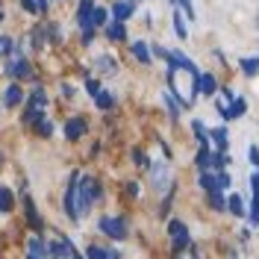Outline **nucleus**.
<instances>
[{"label":"nucleus","instance_id":"f257e3e1","mask_svg":"<svg viewBox=\"0 0 259 259\" xmlns=\"http://www.w3.org/2000/svg\"><path fill=\"white\" fill-rule=\"evenodd\" d=\"M97 197H100V186L92 177H80V183H77V212H80V218L89 215V209H92V203Z\"/></svg>","mask_w":259,"mask_h":259},{"label":"nucleus","instance_id":"f03ea898","mask_svg":"<svg viewBox=\"0 0 259 259\" xmlns=\"http://www.w3.org/2000/svg\"><path fill=\"white\" fill-rule=\"evenodd\" d=\"M97 227H100V233H106L112 242H124L130 233V227L124 218H118V215H103L100 221H97Z\"/></svg>","mask_w":259,"mask_h":259},{"label":"nucleus","instance_id":"7ed1b4c3","mask_svg":"<svg viewBox=\"0 0 259 259\" xmlns=\"http://www.w3.org/2000/svg\"><path fill=\"white\" fill-rule=\"evenodd\" d=\"M77 183H80V174L74 171L71 183H68V192H65V212H68L71 221H80V212H77Z\"/></svg>","mask_w":259,"mask_h":259},{"label":"nucleus","instance_id":"20e7f679","mask_svg":"<svg viewBox=\"0 0 259 259\" xmlns=\"http://www.w3.org/2000/svg\"><path fill=\"white\" fill-rule=\"evenodd\" d=\"M48 106V95L41 92V89H35L32 92V97H30V109H27V115H24V121H41V109Z\"/></svg>","mask_w":259,"mask_h":259},{"label":"nucleus","instance_id":"39448f33","mask_svg":"<svg viewBox=\"0 0 259 259\" xmlns=\"http://www.w3.org/2000/svg\"><path fill=\"white\" fill-rule=\"evenodd\" d=\"M168 233L174 236V250H186L192 244V236H189V230H186L183 221H168Z\"/></svg>","mask_w":259,"mask_h":259},{"label":"nucleus","instance_id":"423d86ee","mask_svg":"<svg viewBox=\"0 0 259 259\" xmlns=\"http://www.w3.org/2000/svg\"><path fill=\"white\" fill-rule=\"evenodd\" d=\"M6 74H9V77H21V80H27L32 71H30V62H27V59H24V56L18 53L15 59L6 65Z\"/></svg>","mask_w":259,"mask_h":259},{"label":"nucleus","instance_id":"0eeeda50","mask_svg":"<svg viewBox=\"0 0 259 259\" xmlns=\"http://www.w3.org/2000/svg\"><path fill=\"white\" fill-rule=\"evenodd\" d=\"M85 259H121V253L118 250H109V247H100V244H89Z\"/></svg>","mask_w":259,"mask_h":259},{"label":"nucleus","instance_id":"6e6552de","mask_svg":"<svg viewBox=\"0 0 259 259\" xmlns=\"http://www.w3.org/2000/svg\"><path fill=\"white\" fill-rule=\"evenodd\" d=\"M133 9H136V6H133L130 0H118V3H112V18L124 24V21H127V18L133 15Z\"/></svg>","mask_w":259,"mask_h":259},{"label":"nucleus","instance_id":"1a4fd4ad","mask_svg":"<svg viewBox=\"0 0 259 259\" xmlns=\"http://www.w3.org/2000/svg\"><path fill=\"white\" fill-rule=\"evenodd\" d=\"M197 92H203L206 97H212L215 92H218V82H215V77H212V74H200V77H197Z\"/></svg>","mask_w":259,"mask_h":259},{"label":"nucleus","instance_id":"9d476101","mask_svg":"<svg viewBox=\"0 0 259 259\" xmlns=\"http://www.w3.org/2000/svg\"><path fill=\"white\" fill-rule=\"evenodd\" d=\"M82 133H85V121H82V118H71V121L65 124V136H68L71 142H74V139H80Z\"/></svg>","mask_w":259,"mask_h":259},{"label":"nucleus","instance_id":"9b49d317","mask_svg":"<svg viewBox=\"0 0 259 259\" xmlns=\"http://www.w3.org/2000/svg\"><path fill=\"white\" fill-rule=\"evenodd\" d=\"M227 209L233 212L236 218H244V200H242V194H230V197H227Z\"/></svg>","mask_w":259,"mask_h":259},{"label":"nucleus","instance_id":"f8f14e48","mask_svg":"<svg viewBox=\"0 0 259 259\" xmlns=\"http://www.w3.org/2000/svg\"><path fill=\"white\" fill-rule=\"evenodd\" d=\"M212 165H215L212 150H209V147H200V153H197V168H200V171H209Z\"/></svg>","mask_w":259,"mask_h":259},{"label":"nucleus","instance_id":"ddd939ff","mask_svg":"<svg viewBox=\"0 0 259 259\" xmlns=\"http://www.w3.org/2000/svg\"><path fill=\"white\" fill-rule=\"evenodd\" d=\"M21 100H24V92H21L18 85H9L6 95H3V103H6V106H18Z\"/></svg>","mask_w":259,"mask_h":259},{"label":"nucleus","instance_id":"4468645a","mask_svg":"<svg viewBox=\"0 0 259 259\" xmlns=\"http://www.w3.org/2000/svg\"><path fill=\"white\" fill-rule=\"evenodd\" d=\"M30 256H35V259H45V256H50L48 244L41 242V239H30Z\"/></svg>","mask_w":259,"mask_h":259},{"label":"nucleus","instance_id":"2eb2a0df","mask_svg":"<svg viewBox=\"0 0 259 259\" xmlns=\"http://www.w3.org/2000/svg\"><path fill=\"white\" fill-rule=\"evenodd\" d=\"M150 174H153V186L162 192V189H165V183H168V171H165L162 165H153V168H150Z\"/></svg>","mask_w":259,"mask_h":259},{"label":"nucleus","instance_id":"dca6fc26","mask_svg":"<svg viewBox=\"0 0 259 259\" xmlns=\"http://www.w3.org/2000/svg\"><path fill=\"white\" fill-rule=\"evenodd\" d=\"M239 68H242L247 77H256L259 74V56H253V59H239Z\"/></svg>","mask_w":259,"mask_h":259},{"label":"nucleus","instance_id":"f3484780","mask_svg":"<svg viewBox=\"0 0 259 259\" xmlns=\"http://www.w3.org/2000/svg\"><path fill=\"white\" fill-rule=\"evenodd\" d=\"M12 206H15V197H12V192L0 186V212H12Z\"/></svg>","mask_w":259,"mask_h":259},{"label":"nucleus","instance_id":"a211bd4d","mask_svg":"<svg viewBox=\"0 0 259 259\" xmlns=\"http://www.w3.org/2000/svg\"><path fill=\"white\" fill-rule=\"evenodd\" d=\"M244 109H247V103H244L242 97H233V100H230V121H233V118H242Z\"/></svg>","mask_w":259,"mask_h":259},{"label":"nucleus","instance_id":"6ab92c4d","mask_svg":"<svg viewBox=\"0 0 259 259\" xmlns=\"http://www.w3.org/2000/svg\"><path fill=\"white\" fill-rule=\"evenodd\" d=\"M106 35H109L112 41H121V38H127V30H124V24H121V21H115V24H109Z\"/></svg>","mask_w":259,"mask_h":259},{"label":"nucleus","instance_id":"aec40b11","mask_svg":"<svg viewBox=\"0 0 259 259\" xmlns=\"http://www.w3.org/2000/svg\"><path fill=\"white\" fill-rule=\"evenodd\" d=\"M24 203H27V221H30V227H41V218H38V212H35V206H32V200L30 197H24Z\"/></svg>","mask_w":259,"mask_h":259},{"label":"nucleus","instance_id":"412c9836","mask_svg":"<svg viewBox=\"0 0 259 259\" xmlns=\"http://www.w3.org/2000/svg\"><path fill=\"white\" fill-rule=\"evenodd\" d=\"M133 56L142 59V62H150V48H147L145 41H136V45H133Z\"/></svg>","mask_w":259,"mask_h":259},{"label":"nucleus","instance_id":"4be33fe9","mask_svg":"<svg viewBox=\"0 0 259 259\" xmlns=\"http://www.w3.org/2000/svg\"><path fill=\"white\" fill-rule=\"evenodd\" d=\"M95 103L100 106V109H112V106H115V97L109 95V92H97V95H95Z\"/></svg>","mask_w":259,"mask_h":259},{"label":"nucleus","instance_id":"5701e85b","mask_svg":"<svg viewBox=\"0 0 259 259\" xmlns=\"http://www.w3.org/2000/svg\"><path fill=\"white\" fill-rule=\"evenodd\" d=\"M200 186L206 189V194L215 192V189H218V180H215V174H209V171H200Z\"/></svg>","mask_w":259,"mask_h":259},{"label":"nucleus","instance_id":"b1692460","mask_svg":"<svg viewBox=\"0 0 259 259\" xmlns=\"http://www.w3.org/2000/svg\"><path fill=\"white\" fill-rule=\"evenodd\" d=\"M209 139H215V147H218L221 153H224V150H227V130H224V127L212 130V136H209Z\"/></svg>","mask_w":259,"mask_h":259},{"label":"nucleus","instance_id":"393cba45","mask_svg":"<svg viewBox=\"0 0 259 259\" xmlns=\"http://www.w3.org/2000/svg\"><path fill=\"white\" fill-rule=\"evenodd\" d=\"M209 203H212V206H215L218 212H224V209H227L224 192H221V189H215V192H209Z\"/></svg>","mask_w":259,"mask_h":259},{"label":"nucleus","instance_id":"a878e982","mask_svg":"<svg viewBox=\"0 0 259 259\" xmlns=\"http://www.w3.org/2000/svg\"><path fill=\"white\" fill-rule=\"evenodd\" d=\"M174 30H177L180 38H189V27H186V18H183V12H177V15H174Z\"/></svg>","mask_w":259,"mask_h":259},{"label":"nucleus","instance_id":"bb28decb","mask_svg":"<svg viewBox=\"0 0 259 259\" xmlns=\"http://www.w3.org/2000/svg\"><path fill=\"white\" fill-rule=\"evenodd\" d=\"M174 3H177V6H180V9H183V12H186V15H189V18H194L192 0H174Z\"/></svg>","mask_w":259,"mask_h":259},{"label":"nucleus","instance_id":"cd10ccee","mask_svg":"<svg viewBox=\"0 0 259 259\" xmlns=\"http://www.w3.org/2000/svg\"><path fill=\"white\" fill-rule=\"evenodd\" d=\"M250 224L259 227V200L253 197V209H250Z\"/></svg>","mask_w":259,"mask_h":259},{"label":"nucleus","instance_id":"c85d7f7f","mask_svg":"<svg viewBox=\"0 0 259 259\" xmlns=\"http://www.w3.org/2000/svg\"><path fill=\"white\" fill-rule=\"evenodd\" d=\"M38 133H41V136H50V133H53V124L41 118V121H38Z\"/></svg>","mask_w":259,"mask_h":259},{"label":"nucleus","instance_id":"c756f323","mask_svg":"<svg viewBox=\"0 0 259 259\" xmlns=\"http://www.w3.org/2000/svg\"><path fill=\"white\" fill-rule=\"evenodd\" d=\"M153 56H159V59H168V50L162 48V45H153Z\"/></svg>","mask_w":259,"mask_h":259},{"label":"nucleus","instance_id":"7c9ffc66","mask_svg":"<svg viewBox=\"0 0 259 259\" xmlns=\"http://www.w3.org/2000/svg\"><path fill=\"white\" fill-rule=\"evenodd\" d=\"M85 89H89V95H92V97H95L97 92H100V85H97V80H89V82H85Z\"/></svg>","mask_w":259,"mask_h":259},{"label":"nucleus","instance_id":"2f4dec72","mask_svg":"<svg viewBox=\"0 0 259 259\" xmlns=\"http://www.w3.org/2000/svg\"><path fill=\"white\" fill-rule=\"evenodd\" d=\"M247 156H250V162L259 168V147H250V150H247Z\"/></svg>","mask_w":259,"mask_h":259},{"label":"nucleus","instance_id":"473e14b6","mask_svg":"<svg viewBox=\"0 0 259 259\" xmlns=\"http://www.w3.org/2000/svg\"><path fill=\"white\" fill-rule=\"evenodd\" d=\"M250 186H253V194H256V192H259V168L250 174Z\"/></svg>","mask_w":259,"mask_h":259},{"label":"nucleus","instance_id":"72a5a7b5","mask_svg":"<svg viewBox=\"0 0 259 259\" xmlns=\"http://www.w3.org/2000/svg\"><path fill=\"white\" fill-rule=\"evenodd\" d=\"M12 50V41L9 38H0V53H9Z\"/></svg>","mask_w":259,"mask_h":259},{"label":"nucleus","instance_id":"f704fd0d","mask_svg":"<svg viewBox=\"0 0 259 259\" xmlns=\"http://www.w3.org/2000/svg\"><path fill=\"white\" fill-rule=\"evenodd\" d=\"M27 259H35V256H27Z\"/></svg>","mask_w":259,"mask_h":259}]
</instances>
